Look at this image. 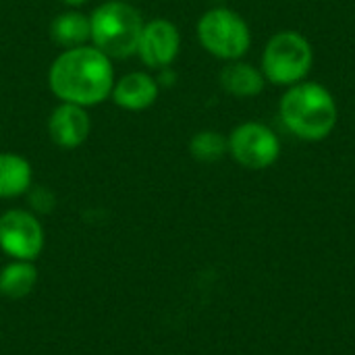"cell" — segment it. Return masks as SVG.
Listing matches in <instances>:
<instances>
[{"label":"cell","instance_id":"obj_1","mask_svg":"<svg viewBox=\"0 0 355 355\" xmlns=\"http://www.w3.org/2000/svg\"><path fill=\"white\" fill-rule=\"evenodd\" d=\"M50 89L56 98L77 106L104 102L114 87L112 62L96 46L64 50L50 67Z\"/></svg>","mask_w":355,"mask_h":355},{"label":"cell","instance_id":"obj_2","mask_svg":"<svg viewBox=\"0 0 355 355\" xmlns=\"http://www.w3.org/2000/svg\"><path fill=\"white\" fill-rule=\"evenodd\" d=\"M279 116L285 129L302 141L327 139L339 119L333 94L316 81H300L283 94Z\"/></svg>","mask_w":355,"mask_h":355},{"label":"cell","instance_id":"obj_3","mask_svg":"<svg viewBox=\"0 0 355 355\" xmlns=\"http://www.w3.org/2000/svg\"><path fill=\"white\" fill-rule=\"evenodd\" d=\"M89 23L94 46L108 58H129L137 52L144 19L133 4L108 0L92 12Z\"/></svg>","mask_w":355,"mask_h":355},{"label":"cell","instance_id":"obj_4","mask_svg":"<svg viewBox=\"0 0 355 355\" xmlns=\"http://www.w3.org/2000/svg\"><path fill=\"white\" fill-rule=\"evenodd\" d=\"M314 62V50L306 35L293 29L275 33L264 50L260 60V71L268 83L291 87L300 81H306Z\"/></svg>","mask_w":355,"mask_h":355},{"label":"cell","instance_id":"obj_5","mask_svg":"<svg viewBox=\"0 0 355 355\" xmlns=\"http://www.w3.org/2000/svg\"><path fill=\"white\" fill-rule=\"evenodd\" d=\"M198 37L206 52L223 60H239L252 46L245 19L225 6L210 8L198 21Z\"/></svg>","mask_w":355,"mask_h":355},{"label":"cell","instance_id":"obj_6","mask_svg":"<svg viewBox=\"0 0 355 355\" xmlns=\"http://www.w3.org/2000/svg\"><path fill=\"white\" fill-rule=\"evenodd\" d=\"M227 146L233 160L250 171H264L281 156L279 135L268 125L256 121L237 125L231 131Z\"/></svg>","mask_w":355,"mask_h":355},{"label":"cell","instance_id":"obj_7","mask_svg":"<svg viewBox=\"0 0 355 355\" xmlns=\"http://www.w3.org/2000/svg\"><path fill=\"white\" fill-rule=\"evenodd\" d=\"M44 227L29 210H6L0 216V250L12 260L33 262L44 250Z\"/></svg>","mask_w":355,"mask_h":355},{"label":"cell","instance_id":"obj_8","mask_svg":"<svg viewBox=\"0 0 355 355\" xmlns=\"http://www.w3.org/2000/svg\"><path fill=\"white\" fill-rule=\"evenodd\" d=\"M179 48H181V35L175 23L166 19H154L150 23H144L137 42V54L146 67L168 69L177 58Z\"/></svg>","mask_w":355,"mask_h":355},{"label":"cell","instance_id":"obj_9","mask_svg":"<svg viewBox=\"0 0 355 355\" xmlns=\"http://www.w3.org/2000/svg\"><path fill=\"white\" fill-rule=\"evenodd\" d=\"M89 129H92V123H89L85 108L77 104H69V102H62L60 106H56L48 121V131H50L52 141L64 150L79 148L87 139Z\"/></svg>","mask_w":355,"mask_h":355},{"label":"cell","instance_id":"obj_10","mask_svg":"<svg viewBox=\"0 0 355 355\" xmlns=\"http://www.w3.org/2000/svg\"><path fill=\"white\" fill-rule=\"evenodd\" d=\"M110 96L125 110H146L158 98V83L148 73H129L114 83Z\"/></svg>","mask_w":355,"mask_h":355},{"label":"cell","instance_id":"obj_11","mask_svg":"<svg viewBox=\"0 0 355 355\" xmlns=\"http://www.w3.org/2000/svg\"><path fill=\"white\" fill-rule=\"evenodd\" d=\"M220 85L235 98H254L264 92L266 79L260 69L239 58L229 60V64L220 71Z\"/></svg>","mask_w":355,"mask_h":355},{"label":"cell","instance_id":"obj_12","mask_svg":"<svg viewBox=\"0 0 355 355\" xmlns=\"http://www.w3.org/2000/svg\"><path fill=\"white\" fill-rule=\"evenodd\" d=\"M31 164L19 154H0V200H10L31 189Z\"/></svg>","mask_w":355,"mask_h":355},{"label":"cell","instance_id":"obj_13","mask_svg":"<svg viewBox=\"0 0 355 355\" xmlns=\"http://www.w3.org/2000/svg\"><path fill=\"white\" fill-rule=\"evenodd\" d=\"M37 283V268L29 260H10L0 268V295L8 300L27 297Z\"/></svg>","mask_w":355,"mask_h":355},{"label":"cell","instance_id":"obj_14","mask_svg":"<svg viewBox=\"0 0 355 355\" xmlns=\"http://www.w3.org/2000/svg\"><path fill=\"white\" fill-rule=\"evenodd\" d=\"M50 35L58 46L67 50L77 48L83 46L87 40H92V23L85 15L77 10L60 12L50 25Z\"/></svg>","mask_w":355,"mask_h":355},{"label":"cell","instance_id":"obj_15","mask_svg":"<svg viewBox=\"0 0 355 355\" xmlns=\"http://www.w3.org/2000/svg\"><path fill=\"white\" fill-rule=\"evenodd\" d=\"M189 152L198 162L210 164V162L220 160L229 152V146H227V139L218 131L206 129V131H200L191 137Z\"/></svg>","mask_w":355,"mask_h":355},{"label":"cell","instance_id":"obj_16","mask_svg":"<svg viewBox=\"0 0 355 355\" xmlns=\"http://www.w3.org/2000/svg\"><path fill=\"white\" fill-rule=\"evenodd\" d=\"M29 204L35 212H50L54 208V196L44 187L29 189Z\"/></svg>","mask_w":355,"mask_h":355},{"label":"cell","instance_id":"obj_17","mask_svg":"<svg viewBox=\"0 0 355 355\" xmlns=\"http://www.w3.org/2000/svg\"><path fill=\"white\" fill-rule=\"evenodd\" d=\"M64 4H71V6H79V4H83V2H87V0H62Z\"/></svg>","mask_w":355,"mask_h":355}]
</instances>
